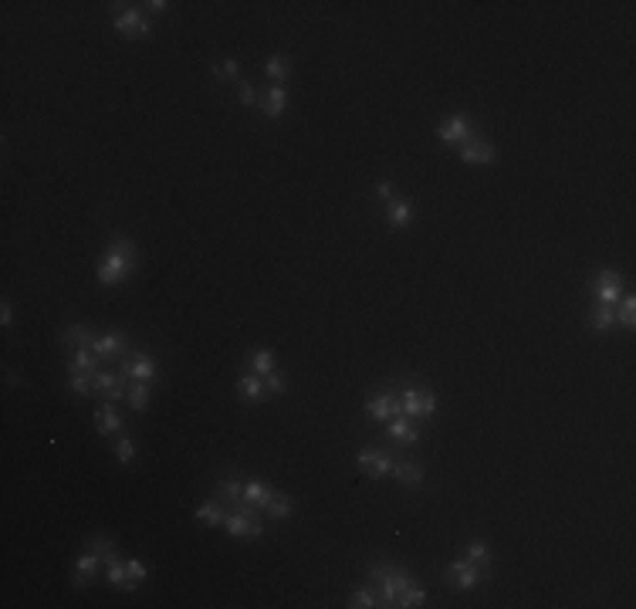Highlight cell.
I'll return each mask as SVG.
<instances>
[{"mask_svg":"<svg viewBox=\"0 0 636 609\" xmlns=\"http://www.w3.org/2000/svg\"><path fill=\"white\" fill-rule=\"evenodd\" d=\"M136 261H139L136 241H132V237H112V244H108V251H105V258L99 261V285H102V288L122 285V281L136 271Z\"/></svg>","mask_w":636,"mask_h":609,"instance_id":"cell-1","label":"cell"},{"mask_svg":"<svg viewBox=\"0 0 636 609\" xmlns=\"http://www.w3.org/2000/svg\"><path fill=\"white\" fill-rule=\"evenodd\" d=\"M365 572H369V579H373V583L383 585V606H396L400 593L413 583V575H410V572L396 569V565H390V562H373Z\"/></svg>","mask_w":636,"mask_h":609,"instance_id":"cell-2","label":"cell"},{"mask_svg":"<svg viewBox=\"0 0 636 609\" xmlns=\"http://www.w3.org/2000/svg\"><path fill=\"white\" fill-rule=\"evenodd\" d=\"M112 24H116V31H122V38H146L149 31H153V24L146 21L143 14L136 11V7H129L126 11V4H112Z\"/></svg>","mask_w":636,"mask_h":609,"instance_id":"cell-3","label":"cell"},{"mask_svg":"<svg viewBox=\"0 0 636 609\" xmlns=\"http://www.w3.org/2000/svg\"><path fill=\"white\" fill-rule=\"evenodd\" d=\"M118 373L126 379H143V383H153L159 376V366L149 352L136 349V352H126V359L118 363Z\"/></svg>","mask_w":636,"mask_h":609,"instance_id":"cell-4","label":"cell"},{"mask_svg":"<svg viewBox=\"0 0 636 609\" xmlns=\"http://www.w3.org/2000/svg\"><path fill=\"white\" fill-rule=\"evenodd\" d=\"M443 575H447V583L454 585V589H478L488 575L480 572V565H474V562H468V558H454L447 569H443Z\"/></svg>","mask_w":636,"mask_h":609,"instance_id":"cell-5","label":"cell"},{"mask_svg":"<svg viewBox=\"0 0 636 609\" xmlns=\"http://www.w3.org/2000/svg\"><path fill=\"white\" fill-rule=\"evenodd\" d=\"M400 410L410 420H416V416H430L433 410H437V396L433 393H423V389H416V386H406L403 389V400H400Z\"/></svg>","mask_w":636,"mask_h":609,"instance_id":"cell-6","label":"cell"},{"mask_svg":"<svg viewBox=\"0 0 636 609\" xmlns=\"http://www.w3.org/2000/svg\"><path fill=\"white\" fill-rule=\"evenodd\" d=\"M105 583L112 585V589H122V593H136V585H139L129 575V569H126V562L118 558L116 548L105 552Z\"/></svg>","mask_w":636,"mask_h":609,"instance_id":"cell-7","label":"cell"},{"mask_svg":"<svg viewBox=\"0 0 636 609\" xmlns=\"http://www.w3.org/2000/svg\"><path fill=\"white\" fill-rule=\"evenodd\" d=\"M91 383H95V393L102 396V400H126V393H129V379L122 376V373H105V369H99L95 376H91Z\"/></svg>","mask_w":636,"mask_h":609,"instance_id":"cell-8","label":"cell"},{"mask_svg":"<svg viewBox=\"0 0 636 609\" xmlns=\"http://www.w3.org/2000/svg\"><path fill=\"white\" fill-rule=\"evenodd\" d=\"M99 359H112V356H126L129 352V338H126V332L122 328H108V332H102V336H95V342L89 346Z\"/></svg>","mask_w":636,"mask_h":609,"instance_id":"cell-9","label":"cell"},{"mask_svg":"<svg viewBox=\"0 0 636 609\" xmlns=\"http://www.w3.org/2000/svg\"><path fill=\"white\" fill-rule=\"evenodd\" d=\"M102 552H95V548H89V552H81L79 558H75V569H71V585L75 589H81V585H89L99 572H102Z\"/></svg>","mask_w":636,"mask_h":609,"instance_id":"cell-10","label":"cell"},{"mask_svg":"<svg viewBox=\"0 0 636 609\" xmlns=\"http://www.w3.org/2000/svg\"><path fill=\"white\" fill-rule=\"evenodd\" d=\"M457 149H460V159L470 163V166H488V163H494V143H488L484 136H470L468 143H460Z\"/></svg>","mask_w":636,"mask_h":609,"instance_id":"cell-11","label":"cell"},{"mask_svg":"<svg viewBox=\"0 0 636 609\" xmlns=\"http://www.w3.org/2000/svg\"><path fill=\"white\" fill-rule=\"evenodd\" d=\"M437 139H440L443 146L468 143V139H470V122L464 116H447L440 126H437Z\"/></svg>","mask_w":636,"mask_h":609,"instance_id":"cell-12","label":"cell"},{"mask_svg":"<svg viewBox=\"0 0 636 609\" xmlns=\"http://www.w3.org/2000/svg\"><path fill=\"white\" fill-rule=\"evenodd\" d=\"M596 291H599V301L602 305H620V298H623V281H620V274L612 271V268H602L599 271V285H596Z\"/></svg>","mask_w":636,"mask_h":609,"instance_id":"cell-13","label":"cell"},{"mask_svg":"<svg viewBox=\"0 0 636 609\" xmlns=\"http://www.w3.org/2000/svg\"><path fill=\"white\" fill-rule=\"evenodd\" d=\"M237 396L247 403H261L264 396H268V386H264V376H258V373H241L237 376Z\"/></svg>","mask_w":636,"mask_h":609,"instance_id":"cell-14","label":"cell"},{"mask_svg":"<svg viewBox=\"0 0 636 609\" xmlns=\"http://www.w3.org/2000/svg\"><path fill=\"white\" fill-rule=\"evenodd\" d=\"M95 430L102 433V437H112L122 430V416L116 413V403L112 400H102V406L95 410Z\"/></svg>","mask_w":636,"mask_h":609,"instance_id":"cell-15","label":"cell"},{"mask_svg":"<svg viewBox=\"0 0 636 609\" xmlns=\"http://www.w3.org/2000/svg\"><path fill=\"white\" fill-rule=\"evenodd\" d=\"M365 413L373 416V420H393V416L403 413V410H400V400H396L393 393H379V396H373V400L365 403Z\"/></svg>","mask_w":636,"mask_h":609,"instance_id":"cell-16","label":"cell"},{"mask_svg":"<svg viewBox=\"0 0 636 609\" xmlns=\"http://www.w3.org/2000/svg\"><path fill=\"white\" fill-rule=\"evenodd\" d=\"M390 437L396 443H403V447H413V443L420 441V430L413 427V420H410L406 413H396L390 420Z\"/></svg>","mask_w":636,"mask_h":609,"instance_id":"cell-17","label":"cell"},{"mask_svg":"<svg viewBox=\"0 0 636 609\" xmlns=\"http://www.w3.org/2000/svg\"><path fill=\"white\" fill-rule=\"evenodd\" d=\"M258 102H261V112H264V116L278 119L281 112H285V105H288V89H285V85H271V89L264 91Z\"/></svg>","mask_w":636,"mask_h":609,"instance_id":"cell-18","label":"cell"},{"mask_svg":"<svg viewBox=\"0 0 636 609\" xmlns=\"http://www.w3.org/2000/svg\"><path fill=\"white\" fill-rule=\"evenodd\" d=\"M61 342H65L68 349H81V346H91L95 342V332H91V325L85 322H68L61 328Z\"/></svg>","mask_w":636,"mask_h":609,"instance_id":"cell-19","label":"cell"},{"mask_svg":"<svg viewBox=\"0 0 636 609\" xmlns=\"http://www.w3.org/2000/svg\"><path fill=\"white\" fill-rule=\"evenodd\" d=\"M68 369H71V373H89V376H95V373H99V356H95L89 346H81V349H71Z\"/></svg>","mask_w":636,"mask_h":609,"instance_id":"cell-20","label":"cell"},{"mask_svg":"<svg viewBox=\"0 0 636 609\" xmlns=\"http://www.w3.org/2000/svg\"><path fill=\"white\" fill-rule=\"evenodd\" d=\"M291 71H295V65H291V58H285V54H271V58L264 61V75L271 78L274 85H285L288 78H291Z\"/></svg>","mask_w":636,"mask_h":609,"instance_id":"cell-21","label":"cell"},{"mask_svg":"<svg viewBox=\"0 0 636 609\" xmlns=\"http://www.w3.org/2000/svg\"><path fill=\"white\" fill-rule=\"evenodd\" d=\"M247 369H251V373H258V376H268V373H274V352L264 349V346L251 349V352H247Z\"/></svg>","mask_w":636,"mask_h":609,"instance_id":"cell-22","label":"cell"},{"mask_svg":"<svg viewBox=\"0 0 636 609\" xmlns=\"http://www.w3.org/2000/svg\"><path fill=\"white\" fill-rule=\"evenodd\" d=\"M271 494L274 491L261 478H254V480H247V484H244V501H247V505H254V508H264L268 501H271Z\"/></svg>","mask_w":636,"mask_h":609,"instance_id":"cell-23","label":"cell"},{"mask_svg":"<svg viewBox=\"0 0 636 609\" xmlns=\"http://www.w3.org/2000/svg\"><path fill=\"white\" fill-rule=\"evenodd\" d=\"M393 478L400 480V484H410V488H413V484L423 480V467L416 464V460H396V464H393Z\"/></svg>","mask_w":636,"mask_h":609,"instance_id":"cell-24","label":"cell"},{"mask_svg":"<svg viewBox=\"0 0 636 609\" xmlns=\"http://www.w3.org/2000/svg\"><path fill=\"white\" fill-rule=\"evenodd\" d=\"M264 511H268V518H274V521H281V518H288L291 511H295V501H291V494H281V491H274L271 494V501L264 505Z\"/></svg>","mask_w":636,"mask_h":609,"instance_id":"cell-25","label":"cell"},{"mask_svg":"<svg viewBox=\"0 0 636 609\" xmlns=\"http://www.w3.org/2000/svg\"><path fill=\"white\" fill-rule=\"evenodd\" d=\"M386 207H390V227H393V231H406V227H410V217H413L410 203L396 196V200H390Z\"/></svg>","mask_w":636,"mask_h":609,"instance_id":"cell-26","label":"cell"},{"mask_svg":"<svg viewBox=\"0 0 636 609\" xmlns=\"http://www.w3.org/2000/svg\"><path fill=\"white\" fill-rule=\"evenodd\" d=\"M223 518H227V511H223L221 501H203V505L196 508V521H203V525H210V528L223 525Z\"/></svg>","mask_w":636,"mask_h":609,"instance_id":"cell-27","label":"cell"},{"mask_svg":"<svg viewBox=\"0 0 636 609\" xmlns=\"http://www.w3.org/2000/svg\"><path fill=\"white\" fill-rule=\"evenodd\" d=\"M241 71H244V68H241V61H234V58H221V61L210 65V75L221 78V81H237Z\"/></svg>","mask_w":636,"mask_h":609,"instance_id":"cell-28","label":"cell"},{"mask_svg":"<svg viewBox=\"0 0 636 609\" xmlns=\"http://www.w3.org/2000/svg\"><path fill=\"white\" fill-rule=\"evenodd\" d=\"M149 389H153L149 383H143V379H132L126 400H129V406L136 410V413H143V410H146V403H149Z\"/></svg>","mask_w":636,"mask_h":609,"instance_id":"cell-29","label":"cell"},{"mask_svg":"<svg viewBox=\"0 0 636 609\" xmlns=\"http://www.w3.org/2000/svg\"><path fill=\"white\" fill-rule=\"evenodd\" d=\"M612 322H616V308H612V305H602V301H599L596 308H592V315H589V325H592L596 332H606V328H610Z\"/></svg>","mask_w":636,"mask_h":609,"instance_id":"cell-30","label":"cell"},{"mask_svg":"<svg viewBox=\"0 0 636 609\" xmlns=\"http://www.w3.org/2000/svg\"><path fill=\"white\" fill-rule=\"evenodd\" d=\"M393 454H386V451H376V457H373V464L365 467V474H373V478H390L393 474Z\"/></svg>","mask_w":636,"mask_h":609,"instance_id":"cell-31","label":"cell"},{"mask_svg":"<svg viewBox=\"0 0 636 609\" xmlns=\"http://www.w3.org/2000/svg\"><path fill=\"white\" fill-rule=\"evenodd\" d=\"M221 498L227 501V505L237 508L241 501H244V484H241L237 478H223V480H221Z\"/></svg>","mask_w":636,"mask_h":609,"instance_id":"cell-32","label":"cell"},{"mask_svg":"<svg viewBox=\"0 0 636 609\" xmlns=\"http://www.w3.org/2000/svg\"><path fill=\"white\" fill-rule=\"evenodd\" d=\"M427 603V589H420V585H406L400 593V599H396V606H403V609H413V606H423Z\"/></svg>","mask_w":636,"mask_h":609,"instance_id":"cell-33","label":"cell"},{"mask_svg":"<svg viewBox=\"0 0 636 609\" xmlns=\"http://www.w3.org/2000/svg\"><path fill=\"white\" fill-rule=\"evenodd\" d=\"M468 562H474V565H491V545L484 542V538H474V542L468 545Z\"/></svg>","mask_w":636,"mask_h":609,"instance_id":"cell-34","label":"cell"},{"mask_svg":"<svg viewBox=\"0 0 636 609\" xmlns=\"http://www.w3.org/2000/svg\"><path fill=\"white\" fill-rule=\"evenodd\" d=\"M68 389H71L75 396H91V393H95V383H91L89 373H71V376H68Z\"/></svg>","mask_w":636,"mask_h":609,"instance_id":"cell-35","label":"cell"},{"mask_svg":"<svg viewBox=\"0 0 636 609\" xmlns=\"http://www.w3.org/2000/svg\"><path fill=\"white\" fill-rule=\"evenodd\" d=\"M349 606H355V609H373V606H383V599L373 593V589H355L352 593V603Z\"/></svg>","mask_w":636,"mask_h":609,"instance_id":"cell-36","label":"cell"},{"mask_svg":"<svg viewBox=\"0 0 636 609\" xmlns=\"http://www.w3.org/2000/svg\"><path fill=\"white\" fill-rule=\"evenodd\" d=\"M633 318H636V298L633 295H623V298H620V325H623V328H633Z\"/></svg>","mask_w":636,"mask_h":609,"instance_id":"cell-37","label":"cell"},{"mask_svg":"<svg viewBox=\"0 0 636 609\" xmlns=\"http://www.w3.org/2000/svg\"><path fill=\"white\" fill-rule=\"evenodd\" d=\"M264 386H268V396H281V393H288V376L274 369V373L264 376Z\"/></svg>","mask_w":636,"mask_h":609,"instance_id":"cell-38","label":"cell"},{"mask_svg":"<svg viewBox=\"0 0 636 609\" xmlns=\"http://www.w3.org/2000/svg\"><path fill=\"white\" fill-rule=\"evenodd\" d=\"M116 457L122 460V464H132V457H136V443H132L129 433H122L116 443Z\"/></svg>","mask_w":636,"mask_h":609,"instance_id":"cell-39","label":"cell"},{"mask_svg":"<svg viewBox=\"0 0 636 609\" xmlns=\"http://www.w3.org/2000/svg\"><path fill=\"white\" fill-rule=\"evenodd\" d=\"M237 95H241V105H254V102H258V91H254V85L244 81V78L237 81Z\"/></svg>","mask_w":636,"mask_h":609,"instance_id":"cell-40","label":"cell"},{"mask_svg":"<svg viewBox=\"0 0 636 609\" xmlns=\"http://www.w3.org/2000/svg\"><path fill=\"white\" fill-rule=\"evenodd\" d=\"M126 569H129V575L136 579V583H143L146 579V565L139 562V558H126Z\"/></svg>","mask_w":636,"mask_h":609,"instance_id":"cell-41","label":"cell"},{"mask_svg":"<svg viewBox=\"0 0 636 609\" xmlns=\"http://www.w3.org/2000/svg\"><path fill=\"white\" fill-rule=\"evenodd\" d=\"M376 196H379V200H386V203H390V200H396V190H393V183H390V180H379V183H376Z\"/></svg>","mask_w":636,"mask_h":609,"instance_id":"cell-42","label":"cell"},{"mask_svg":"<svg viewBox=\"0 0 636 609\" xmlns=\"http://www.w3.org/2000/svg\"><path fill=\"white\" fill-rule=\"evenodd\" d=\"M11 322H14V308H11V301L4 298L0 301V328H11Z\"/></svg>","mask_w":636,"mask_h":609,"instance_id":"cell-43","label":"cell"},{"mask_svg":"<svg viewBox=\"0 0 636 609\" xmlns=\"http://www.w3.org/2000/svg\"><path fill=\"white\" fill-rule=\"evenodd\" d=\"M373 457H376V447H363V451H359V457H355V460H359V467H369L373 464Z\"/></svg>","mask_w":636,"mask_h":609,"instance_id":"cell-44","label":"cell"},{"mask_svg":"<svg viewBox=\"0 0 636 609\" xmlns=\"http://www.w3.org/2000/svg\"><path fill=\"white\" fill-rule=\"evenodd\" d=\"M143 7H149L153 14H166L169 4H166V0H149V4H143Z\"/></svg>","mask_w":636,"mask_h":609,"instance_id":"cell-45","label":"cell"}]
</instances>
